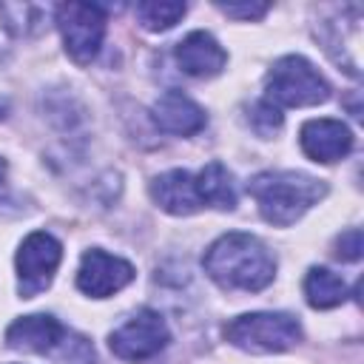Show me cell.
<instances>
[{
  "label": "cell",
  "mask_w": 364,
  "mask_h": 364,
  "mask_svg": "<svg viewBox=\"0 0 364 364\" xmlns=\"http://www.w3.org/2000/svg\"><path fill=\"white\" fill-rule=\"evenodd\" d=\"M193 179H196V191H199L202 205H210V208H219V210H233L236 208L233 176L228 173V168L222 162L205 165Z\"/></svg>",
  "instance_id": "obj_14"
},
{
  "label": "cell",
  "mask_w": 364,
  "mask_h": 364,
  "mask_svg": "<svg viewBox=\"0 0 364 364\" xmlns=\"http://www.w3.org/2000/svg\"><path fill=\"white\" fill-rule=\"evenodd\" d=\"M250 125L256 128V134L270 136L273 131L282 128V111H279L276 105H270L267 100H262V102H256V105L250 108Z\"/></svg>",
  "instance_id": "obj_17"
},
{
  "label": "cell",
  "mask_w": 364,
  "mask_h": 364,
  "mask_svg": "<svg viewBox=\"0 0 364 364\" xmlns=\"http://www.w3.org/2000/svg\"><path fill=\"white\" fill-rule=\"evenodd\" d=\"M176 63L185 74L191 77H216L225 63L228 51L219 46V40L208 31H191L179 46H176Z\"/></svg>",
  "instance_id": "obj_11"
},
{
  "label": "cell",
  "mask_w": 364,
  "mask_h": 364,
  "mask_svg": "<svg viewBox=\"0 0 364 364\" xmlns=\"http://www.w3.org/2000/svg\"><path fill=\"white\" fill-rule=\"evenodd\" d=\"M151 199L173 216H191L196 210H202V199L196 191V179L193 173L176 168V171H165L151 182Z\"/></svg>",
  "instance_id": "obj_10"
},
{
  "label": "cell",
  "mask_w": 364,
  "mask_h": 364,
  "mask_svg": "<svg viewBox=\"0 0 364 364\" xmlns=\"http://www.w3.org/2000/svg\"><path fill=\"white\" fill-rule=\"evenodd\" d=\"M327 97H330V82L301 54H287V57L276 60L264 77V100L276 108L279 105H284V108L318 105Z\"/></svg>",
  "instance_id": "obj_3"
},
{
  "label": "cell",
  "mask_w": 364,
  "mask_h": 364,
  "mask_svg": "<svg viewBox=\"0 0 364 364\" xmlns=\"http://www.w3.org/2000/svg\"><path fill=\"white\" fill-rule=\"evenodd\" d=\"M134 11H136V20H139L142 28L168 31L185 17L188 6L185 3H171V0H145V3H136Z\"/></svg>",
  "instance_id": "obj_16"
},
{
  "label": "cell",
  "mask_w": 364,
  "mask_h": 364,
  "mask_svg": "<svg viewBox=\"0 0 364 364\" xmlns=\"http://www.w3.org/2000/svg\"><path fill=\"white\" fill-rule=\"evenodd\" d=\"M304 296H307L310 307L330 310L347 299V284L338 273H333L327 267H310L304 276Z\"/></svg>",
  "instance_id": "obj_15"
},
{
  "label": "cell",
  "mask_w": 364,
  "mask_h": 364,
  "mask_svg": "<svg viewBox=\"0 0 364 364\" xmlns=\"http://www.w3.org/2000/svg\"><path fill=\"white\" fill-rule=\"evenodd\" d=\"M134 282V264L111 256L100 247H91L82 253L80 270H77V287L91 299H108L119 293L125 284Z\"/></svg>",
  "instance_id": "obj_8"
},
{
  "label": "cell",
  "mask_w": 364,
  "mask_h": 364,
  "mask_svg": "<svg viewBox=\"0 0 364 364\" xmlns=\"http://www.w3.org/2000/svg\"><path fill=\"white\" fill-rule=\"evenodd\" d=\"M205 273L225 290L256 293L264 290L276 276V259L267 245L250 233H225L219 236L205 259Z\"/></svg>",
  "instance_id": "obj_1"
},
{
  "label": "cell",
  "mask_w": 364,
  "mask_h": 364,
  "mask_svg": "<svg viewBox=\"0 0 364 364\" xmlns=\"http://www.w3.org/2000/svg\"><path fill=\"white\" fill-rule=\"evenodd\" d=\"M219 9L228 17H242V20H256L262 14H267V3H219Z\"/></svg>",
  "instance_id": "obj_19"
},
{
  "label": "cell",
  "mask_w": 364,
  "mask_h": 364,
  "mask_svg": "<svg viewBox=\"0 0 364 364\" xmlns=\"http://www.w3.org/2000/svg\"><path fill=\"white\" fill-rule=\"evenodd\" d=\"M57 26L65 51L74 63L85 65L100 54L105 37V11L94 3H63L57 6Z\"/></svg>",
  "instance_id": "obj_5"
},
{
  "label": "cell",
  "mask_w": 364,
  "mask_h": 364,
  "mask_svg": "<svg viewBox=\"0 0 364 364\" xmlns=\"http://www.w3.org/2000/svg\"><path fill=\"white\" fill-rule=\"evenodd\" d=\"M336 253L344 259V262H355L358 256H361V230L358 228H350V230H344L338 239H336Z\"/></svg>",
  "instance_id": "obj_18"
},
{
  "label": "cell",
  "mask_w": 364,
  "mask_h": 364,
  "mask_svg": "<svg viewBox=\"0 0 364 364\" xmlns=\"http://www.w3.org/2000/svg\"><path fill=\"white\" fill-rule=\"evenodd\" d=\"M151 114H154V122H156L162 131L176 134V136H191V134L202 131L205 122H208L205 111H202L191 97H185L182 91H165V94L154 102Z\"/></svg>",
  "instance_id": "obj_12"
},
{
  "label": "cell",
  "mask_w": 364,
  "mask_h": 364,
  "mask_svg": "<svg viewBox=\"0 0 364 364\" xmlns=\"http://www.w3.org/2000/svg\"><path fill=\"white\" fill-rule=\"evenodd\" d=\"M63 333L65 330L54 316L34 313V316H23L9 324L6 344L11 350H23V353H48L60 344Z\"/></svg>",
  "instance_id": "obj_13"
},
{
  "label": "cell",
  "mask_w": 364,
  "mask_h": 364,
  "mask_svg": "<svg viewBox=\"0 0 364 364\" xmlns=\"http://www.w3.org/2000/svg\"><path fill=\"white\" fill-rule=\"evenodd\" d=\"M301 151L316 162H336L350 154L353 131L341 119H307L299 131Z\"/></svg>",
  "instance_id": "obj_9"
},
{
  "label": "cell",
  "mask_w": 364,
  "mask_h": 364,
  "mask_svg": "<svg viewBox=\"0 0 364 364\" xmlns=\"http://www.w3.org/2000/svg\"><path fill=\"white\" fill-rule=\"evenodd\" d=\"M6 111H9V102H6V100H3V97H0V119H3V117H6Z\"/></svg>",
  "instance_id": "obj_21"
},
{
  "label": "cell",
  "mask_w": 364,
  "mask_h": 364,
  "mask_svg": "<svg viewBox=\"0 0 364 364\" xmlns=\"http://www.w3.org/2000/svg\"><path fill=\"white\" fill-rule=\"evenodd\" d=\"M6 188V159H0V193Z\"/></svg>",
  "instance_id": "obj_20"
},
{
  "label": "cell",
  "mask_w": 364,
  "mask_h": 364,
  "mask_svg": "<svg viewBox=\"0 0 364 364\" xmlns=\"http://www.w3.org/2000/svg\"><path fill=\"white\" fill-rule=\"evenodd\" d=\"M60 259H63V245L46 233V230H37V233H28L23 242H20V250H17V293L23 299H34L37 293H43L57 267H60Z\"/></svg>",
  "instance_id": "obj_6"
},
{
  "label": "cell",
  "mask_w": 364,
  "mask_h": 364,
  "mask_svg": "<svg viewBox=\"0 0 364 364\" xmlns=\"http://www.w3.org/2000/svg\"><path fill=\"white\" fill-rule=\"evenodd\" d=\"M171 333L165 318L156 310H139L134 313L122 327H117L108 338V347L122 361H145L156 355L168 344Z\"/></svg>",
  "instance_id": "obj_7"
},
{
  "label": "cell",
  "mask_w": 364,
  "mask_h": 364,
  "mask_svg": "<svg viewBox=\"0 0 364 364\" xmlns=\"http://www.w3.org/2000/svg\"><path fill=\"white\" fill-rule=\"evenodd\" d=\"M247 191L256 199L264 222L287 228L299 222L318 199H324L327 185L301 171H264L250 179Z\"/></svg>",
  "instance_id": "obj_2"
},
{
  "label": "cell",
  "mask_w": 364,
  "mask_h": 364,
  "mask_svg": "<svg viewBox=\"0 0 364 364\" xmlns=\"http://www.w3.org/2000/svg\"><path fill=\"white\" fill-rule=\"evenodd\" d=\"M225 338L245 353H284L301 341V324L290 313H245L225 327Z\"/></svg>",
  "instance_id": "obj_4"
}]
</instances>
